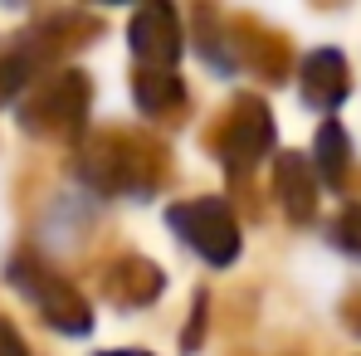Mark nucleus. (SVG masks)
I'll list each match as a JSON object with an SVG mask.
<instances>
[]
</instances>
